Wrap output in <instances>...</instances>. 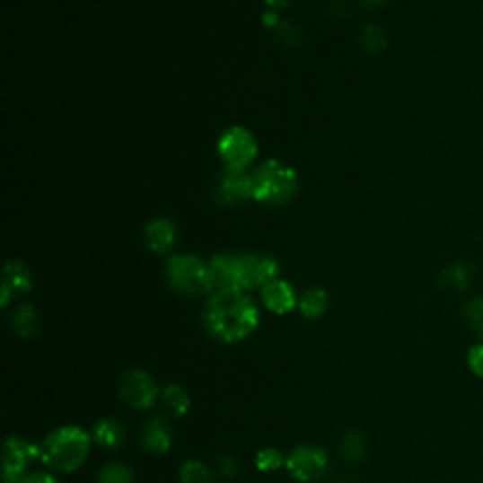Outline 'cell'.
Listing matches in <instances>:
<instances>
[{"label":"cell","mask_w":483,"mask_h":483,"mask_svg":"<svg viewBox=\"0 0 483 483\" xmlns=\"http://www.w3.org/2000/svg\"><path fill=\"white\" fill-rule=\"evenodd\" d=\"M204 327L223 344H236L251 337L259 325V310L246 291L217 289L204 306Z\"/></svg>","instance_id":"obj_1"},{"label":"cell","mask_w":483,"mask_h":483,"mask_svg":"<svg viewBox=\"0 0 483 483\" xmlns=\"http://www.w3.org/2000/svg\"><path fill=\"white\" fill-rule=\"evenodd\" d=\"M215 289L251 291L277 280L276 259L267 255H217L210 261Z\"/></svg>","instance_id":"obj_2"},{"label":"cell","mask_w":483,"mask_h":483,"mask_svg":"<svg viewBox=\"0 0 483 483\" xmlns=\"http://www.w3.org/2000/svg\"><path fill=\"white\" fill-rule=\"evenodd\" d=\"M91 452V436L80 426L55 429L40 443V461L53 472L70 474L83 467Z\"/></svg>","instance_id":"obj_3"},{"label":"cell","mask_w":483,"mask_h":483,"mask_svg":"<svg viewBox=\"0 0 483 483\" xmlns=\"http://www.w3.org/2000/svg\"><path fill=\"white\" fill-rule=\"evenodd\" d=\"M166 280L171 287L183 296H202L215 289V280L202 259L195 255H176L166 265Z\"/></svg>","instance_id":"obj_4"},{"label":"cell","mask_w":483,"mask_h":483,"mask_svg":"<svg viewBox=\"0 0 483 483\" xmlns=\"http://www.w3.org/2000/svg\"><path fill=\"white\" fill-rule=\"evenodd\" d=\"M251 176L253 198L263 204H284L293 198L299 188L294 171L274 159L263 162Z\"/></svg>","instance_id":"obj_5"},{"label":"cell","mask_w":483,"mask_h":483,"mask_svg":"<svg viewBox=\"0 0 483 483\" xmlns=\"http://www.w3.org/2000/svg\"><path fill=\"white\" fill-rule=\"evenodd\" d=\"M329 455L325 450L315 445H299L294 448L285 461V469L289 474L301 483L320 481L329 474Z\"/></svg>","instance_id":"obj_6"},{"label":"cell","mask_w":483,"mask_h":483,"mask_svg":"<svg viewBox=\"0 0 483 483\" xmlns=\"http://www.w3.org/2000/svg\"><path fill=\"white\" fill-rule=\"evenodd\" d=\"M36 459H40V445L31 443L20 436L6 438L3 453L4 483H20Z\"/></svg>","instance_id":"obj_7"},{"label":"cell","mask_w":483,"mask_h":483,"mask_svg":"<svg viewBox=\"0 0 483 483\" xmlns=\"http://www.w3.org/2000/svg\"><path fill=\"white\" fill-rule=\"evenodd\" d=\"M217 152L221 159L227 162L229 169L246 171V166L257 155V142L251 133L242 127H233L221 136Z\"/></svg>","instance_id":"obj_8"},{"label":"cell","mask_w":483,"mask_h":483,"mask_svg":"<svg viewBox=\"0 0 483 483\" xmlns=\"http://www.w3.org/2000/svg\"><path fill=\"white\" fill-rule=\"evenodd\" d=\"M119 395L135 410H147L157 402L161 391L155 380L144 370H128L119 382Z\"/></svg>","instance_id":"obj_9"},{"label":"cell","mask_w":483,"mask_h":483,"mask_svg":"<svg viewBox=\"0 0 483 483\" xmlns=\"http://www.w3.org/2000/svg\"><path fill=\"white\" fill-rule=\"evenodd\" d=\"M217 197L223 204H236L250 197L253 198V176L240 169H227L221 176Z\"/></svg>","instance_id":"obj_10"},{"label":"cell","mask_w":483,"mask_h":483,"mask_svg":"<svg viewBox=\"0 0 483 483\" xmlns=\"http://www.w3.org/2000/svg\"><path fill=\"white\" fill-rule=\"evenodd\" d=\"M261 301L267 306V310L277 315L289 313L299 306V299H296L294 289L284 280H272L270 284L261 287Z\"/></svg>","instance_id":"obj_11"},{"label":"cell","mask_w":483,"mask_h":483,"mask_svg":"<svg viewBox=\"0 0 483 483\" xmlns=\"http://www.w3.org/2000/svg\"><path fill=\"white\" fill-rule=\"evenodd\" d=\"M142 445L154 455H164L172 448V429L162 417H154L144 425Z\"/></svg>","instance_id":"obj_12"},{"label":"cell","mask_w":483,"mask_h":483,"mask_svg":"<svg viewBox=\"0 0 483 483\" xmlns=\"http://www.w3.org/2000/svg\"><path fill=\"white\" fill-rule=\"evenodd\" d=\"M32 287L31 272L23 263H8L4 268L3 282V306L10 303L12 296H20L29 293Z\"/></svg>","instance_id":"obj_13"},{"label":"cell","mask_w":483,"mask_h":483,"mask_svg":"<svg viewBox=\"0 0 483 483\" xmlns=\"http://www.w3.org/2000/svg\"><path fill=\"white\" fill-rule=\"evenodd\" d=\"M145 240L147 246H150L155 253H166L176 242V227L172 225V221L159 217L147 225Z\"/></svg>","instance_id":"obj_14"},{"label":"cell","mask_w":483,"mask_h":483,"mask_svg":"<svg viewBox=\"0 0 483 483\" xmlns=\"http://www.w3.org/2000/svg\"><path fill=\"white\" fill-rule=\"evenodd\" d=\"M125 438H127L125 426L118 419H111V417L101 419L95 425V429H92V440L108 450L119 448V445L125 443Z\"/></svg>","instance_id":"obj_15"},{"label":"cell","mask_w":483,"mask_h":483,"mask_svg":"<svg viewBox=\"0 0 483 483\" xmlns=\"http://www.w3.org/2000/svg\"><path fill=\"white\" fill-rule=\"evenodd\" d=\"M299 308L304 313V318H308V320L321 318V315L329 310L327 291H323L320 287L304 291V294L301 296V301H299Z\"/></svg>","instance_id":"obj_16"},{"label":"cell","mask_w":483,"mask_h":483,"mask_svg":"<svg viewBox=\"0 0 483 483\" xmlns=\"http://www.w3.org/2000/svg\"><path fill=\"white\" fill-rule=\"evenodd\" d=\"M161 395H162L164 406L169 408V412L174 417H181V416H185V414L189 412L191 399H189V393L185 391V389L181 385L171 383L169 387H164V391Z\"/></svg>","instance_id":"obj_17"},{"label":"cell","mask_w":483,"mask_h":483,"mask_svg":"<svg viewBox=\"0 0 483 483\" xmlns=\"http://www.w3.org/2000/svg\"><path fill=\"white\" fill-rule=\"evenodd\" d=\"M13 329L23 338L36 337L40 330V318L32 306H22L13 313Z\"/></svg>","instance_id":"obj_18"},{"label":"cell","mask_w":483,"mask_h":483,"mask_svg":"<svg viewBox=\"0 0 483 483\" xmlns=\"http://www.w3.org/2000/svg\"><path fill=\"white\" fill-rule=\"evenodd\" d=\"M180 481L181 483H215V478L208 464H204L200 461H188V462H183L180 469Z\"/></svg>","instance_id":"obj_19"},{"label":"cell","mask_w":483,"mask_h":483,"mask_svg":"<svg viewBox=\"0 0 483 483\" xmlns=\"http://www.w3.org/2000/svg\"><path fill=\"white\" fill-rule=\"evenodd\" d=\"M340 453L347 462H359L364 457V438L359 431H347L340 442Z\"/></svg>","instance_id":"obj_20"},{"label":"cell","mask_w":483,"mask_h":483,"mask_svg":"<svg viewBox=\"0 0 483 483\" xmlns=\"http://www.w3.org/2000/svg\"><path fill=\"white\" fill-rule=\"evenodd\" d=\"M133 470L121 462H110L99 472V483H133Z\"/></svg>","instance_id":"obj_21"},{"label":"cell","mask_w":483,"mask_h":483,"mask_svg":"<svg viewBox=\"0 0 483 483\" xmlns=\"http://www.w3.org/2000/svg\"><path fill=\"white\" fill-rule=\"evenodd\" d=\"M285 457L282 455V452H277L274 448H267V450H261L257 453L255 457V464L257 469L261 472H276L280 470L284 464H285Z\"/></svg>","instance_id":"obj_22"},{"label":"cell","mask_w":483,"mask_h":483,"mask_svg":"<svg viewBox=\"0 0 483 483\" xmlns=\"http://www.w3.org/2000/svg\"><path fill=\"white\" fill-rule=\"evenodd\" d=\"M363 46L370 53H378L385 48V34L380 27L376 25H368L363 31Z\"/></svg>","instance_id":"obj_23"},{"label":"cell","mask_w":483,"mask_h":483,"mask_svg":"<svg viewBox=\"0 0 483 483\" xmlns=\"http://www.w3.org/2000/svg\"><path fill=\"white\" fill-rule=\"evenodd\" d=\"M443 284L453 289H464L469 284V272L464 267H453L443 272Z\"/></svg>","instance_id":"obj_24"},{"label":"cell","mask_w":483,"mask_h":483,"mask_svg":"<svg viewBox=\"0 0 483 483\" xmlns=\"http://www.w3.org/2000/svg\"><path fill=\"white\" fill-rule=\"evenodd\" d=\"M464 315H467V320L470 325H474L481 330V327H483V299L472 301L467 306V310H464Z\"/></svg>","instance_id":"obj_25"},{"label":"cell","mask_w":483,"mask_h":483,"mask_svg":"<svg viewBox=\"0 0 483 483\" xmlns=\"http://www.w3.org/2000/svg\"><path fill=\"white\" fill-rule=\"evenodd\" d=\"M469 364L472 368V373L483 378V346H476L469 353Z\"/></svg>","instance_id":"obj_26"},{"label":"cell","mask_w":483,"mask_h":483,"mask_svg":"<svg viewBox=\"0 0 483 483\" xmlns=\"http://www.w3.org/2000/svg\"><path fill=\"white\" fill-rule=\"evenodd\" d=\"M20 483H59V479L46 472H34V474H27Z\"/></svg>","instance_id":"obj_27"},{"label":"cell","mask_w":483,"mask_h":483,"mask_svg":"<svg viewBox=\"0 0 483 483\" xmlns=\"http://www.w3.org/2000/svg\"><path fill=\"white\" fill-rule=\"evenodd\" d=\"M219 472H221L223 476H231V474H234V472H236V469H234V462H233V459H231V457L223 459V461L219 462Z\"/></svg>","instance_id":"obj_28"},{"label":"cell","mask_w":483,"mask_h":483,"mask_svg":"<svg viewBox=\"0 0 483 483\" xmlns=\"http://www.w3.org/2000/svg\"><path fill=\"white\" fill-rule=\"evenodd\" d=\"M293 0H267V4L270 8H287Z\"/></svg>","instance_id":"obj_29"},{"label":"cell","mask_w":483,"mask_h":483,"mask_svg":"<svg viewBox=\"0 0 483 483\" xmlns=\"http://www.w3.org/2000/svg\"><path fill=\"white\" fill-rule=\"evenodd\" d=\"M265 22H267V25H268V27H276V23H277V17H276L274 13H270V12H268V13L265 15Z\"/></svg>","instance_id":"obj_30"},{"label":"cell","mask_w":483,"mask_h":483,"mask_svg":"<svg viewBox=\"0 0 483 483\" xmlns=\"http://www.w3.org/2000/svg\"><path fill=\"white\" fill-rule=\"evenodd\" d=\"M370 3H376L378 4V3H382V0H370Z\"/></svg>","instance_id":"obj_31"},{"label":"cell","mask_w":483,"mask_h":483,"mask_svg":"<svg viewBox=\"0 0 483 483\" xmlns=\"http://www.w3.org/2000/svg\"><path fill=\"white\" fill-rule=\"evenodd\" d=\"M481 337H483V327H481Z\"/></svg>","instance_id":"obj_32"}]
</instances>
